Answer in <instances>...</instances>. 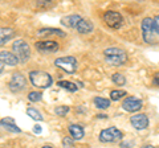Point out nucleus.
Wrapping results in <instances>:
<instances>
[{
    "mask_svg": "<svg viewBox=\"0 0 159 148\" xmlns=\"http://www.w3.org/2000/svg\"><path fill=\"white\" fill-rule=\"evenodd\" d=\"M29 80H31L32 85L39 89H47L52 85V77L48 73L41 70H33L29 73Z\"/></svg>",
    "mask_w": 159,
    "mask_h": 148,
    "instance_id": "obj_1",
    "label": "nucleus"
},
{
    "mask_svg": "<svg viewBox=\"0 0 159 148\" xmlns=\"http://www.w3.org/2000/svg\"><path fill=\"white\" fill-rule=\"evenodd\" d=\"M142 34H143V40L148 44H154L157 42V37H155V29H154V20L150 17L143 19L142 21Z\"/></svg>",
    "mask_w": 159,
    "mask_h": 148,
    "instance_id": "obj_4",
    "label": "nucleus"
},
{
    "mask_svg": "<svg viewBox=\"0 0 159 148\" xmlns=\"http://www.w3.org/2000/svg\"><path fill=\"white\" fill-rule=\"evenodd\" d=\"M103 20L110 28L113 29H119L123 24V17L121 16V13H118L116 11H109L103 15Z\"/></svg>",
    "mask_w": 159,
    "mask_h": 148,
    "instance_id": "obj_7",
    "label": "nucleus"
},
{
    "mask_svg": "<svg viewBox=\"0 0 159 148\" xmlns=\"http://www.w3.org/2000/svg\"><path fill=\"white\" fill-rule=\"evenodd\" d=\"M62 144L65 148H70V147H73V139H70V137H64Z\"/></svg>",
    "mask_w": 159,
    "mask_h": 148,
    "instance_id": "obj_26",
    "label": "nucleus"
},
{
    "mask_svg": "<svg viewBox=\"0 0 159 148\" xmlns=\"http://www.w3.org/2000/svg\"><path fill=\"white\" fill-rule=\"evenodd\" d=\"M36 49L41 53H53L58 50V44L56 41H37Z\"/></svg>",
    "mask_w": 159,
    "mask_h": 148,
    "instance_id": "obj_10",
    "label": "nucleus"
},
{
    "mask_svg": "<svg viewBox=\"0 0 159 148\" xmlns=\"http://www.w3.org/2000/svg\"><path fill=\"white\" fill-rule=\"evenodd\" d=\"M69 132L72 134L73 140H80V139H82V136H84V128L77 124L69 126Z\"/></svg>",
    "mask_w": 159,
    "mask_h": 148,
    "instance_id": "obj_16",
    "label": "nucleus"
},
{
    "mask_svg": "<svg viewBox=\"0 0 159 148\" xmlns=\"http://www.w3.org/2000/svg\"><path fill=\"white\" fill-rule=\"evenodd\" d=\"M131 124L137 130H145L148 126V119L145 114H137L131 118Z\"/></svg>",
    "mask_w": 159,
    "mask_h": 148,
    "instance_id": "obj_11",
    "label": "nucleus"
},
{
    "mask_svg": "<svg viewBox=\"0 0 159 148\" xmlns=\"http://www.w3.org/2000/svg\"><path fill=\"white\" fill-rule=\"evenodd\" d=\"M113 82L117 83V85H123V83L126 82V80H125V77H123L122 74L116 73V74H113Z\"/></svg>",
    "mask_w": 159,
    "mask_h": 148,
    "instance_id": "obj_24",
    "label": "nucleus"
},
{
    "mask_svg": "<svg viewBox=\"0 0 159 148\" xmlns=\"http://www.w3.org/2000/svg\"><path fill=\"white\" fill-rule=\"evenodd\" d=\"M68 111H69V107H66V106H60V107H57L56 110H54V112H56L57 115H60V116L66 115Z\"/></svg>",
    "mask_w": 159,
    "mask_h": 148,
    "instance_id": "obj_25",
    "label": "nucleus"
},
{
    "mask_svg": "<svg viewBox=\"0 0 159 148\" xmlns=\"http://www.w3.org/2000/svg\"><path fill=\"white\" fill-rule=\"evenodd\" d=\"M123 110H126L129 112H135V111H139L142 107V101L141 99H137L134 97H129L123 101Z\"/></svg>",
    "mask_w": 159,
    "mask_h": 148,
    "instance_id": "obj_9",
    "label": "nucleus"
},
{
    "mask_svg": "<svg viewBox=\"0 0 159 148\" xmlns=\"http://www.w3.org/2000/svg\"><path fill=\"white\" fill-rule=\"evenodd\" d=\"M154 29H155V33L159 36V15L154 19Z\"/></svg>",
    "mask_w": 159,
    "mask_h": 148,
    "instance_id": "obj_27",
    "label": "nucleus"
},
{
    "mask_svg": "<svg viewBox=\"0 0 159 148\" xmlns=\"http://www.w3.org/2000/svg\"><path fill=\"white\" fill-rule=\"evenodd\" d=\"M77 31L80 33H82V34H86V33H90L93 31V24L92 21H89V20H82L78 23V25H77Z\"/></svg>",
    "mask_w": 159,
    "mask_h": 148,
    "instance_id": "obj_15",
    "label": "nucleus"
},
{
    "mask_svg": "<svg viewBox=\"0 0 159 148\" xmlns=\"http://www.w3.org/2000/svg\"><path fill=\"white\" fill-rule=\"evenodd\" d=\"M103 54H105L106 62L111 63V65H114V66L122 65V63L127 60L126 53L123 52L122 49H119V48H109V49H106V50L103 52Z\"/></svg>",
    "mask_w": 159,
    "mask_h": 148,
    "instance_id": "obj_2",
    "label": "nucleus"
},
{
    "mask_svg": "<svg viewBox=\"0 0 159 148\" xmlns=\"http://www.w3.org/2000/svg\"><path fill=\"white\" fill-rule=\"evenodd\" d=\"M54 65L61 67L66 73H74L77 69V60L74 57H61L54 61Z\"/></svg>",
    "mask_w": 159,
    "mask_h": 148,
    "instance_id": "obj_6",
    "label": "nucleus"
},
{
    "mask_svg": "<svg viewBox=\"0 0 159 148\" xmlns=\"http://www.w3.org/2000/svg\"><path fill=\"white\" fill-rule=\"evenodd\" d=\"M94 105H96V107H98V108L105 110V108H107L110 106V101L105 99V98H101V97H97V98H94Z\"/></svg>",
    "mask_w": 159,
    "mask_h": 148,
    "instance_id": "obj_19",
    "label": "nucleus"
},
{
    "mask_svg": "<svg viewBox=\"0 0 159 148\" xmlns=\"http://www.w3.org/2000/svg\"><path fill=\"white\" fill-rule=\"evenodd\" d=\"M154 83L159 86V73H157L155 76H154Z\"/></svg>",
    "mask_w": 159,
    "mask_h": 148,
    "instance_id": "obj_28",
    "label": "nucleus"
},
{
    "mask_svg": "<svg viewBox=\"0 0 159 148\" xmlns=\"http://www.w3.org/2000/svg\"><path fill=\"white\" fill-rule=\"evenodd\" d=\"M34 132H36V134H40V132H41V127L36 126V127H34Z\"/></svg>",
    "mask_w": 159,
    "mask_h": 148,
    "instance_id": "obj_29",
    "label": "nucleus"
},
{
    "mask_svg": "<svg viewBox=\"0 0 159 148\" xmlns=\"http://www.w3.org/2000/svg\"><path fill=\"white\" fill-rule=\"evenodd\" d=\"M0 62L9 65V66H15V65H17L19 60L11 52H0Z\"/></svg>",
    "mask_w": 159,
    "mask_h": 148,
    "instance_id": "obj_12",
    "label": "nucleus"
},
{
    "mask_svg": "<svg viewBox=\"0 0 159 148\" xmlns=\"http://www.w3.org/2000/svg\"><path fill=\"white\" fill-rule=\"evenodd\" d=\"M48 34H57V36H65V33L60 29H54V28H45V29H40L39 31V36H48Z\"/></svg>",
    "mask_w": 159,
    "mask_h": 148,
    "instance_id": "obj_18",
    "label": "nucleus"
},
{
    "mask_svg": "<svg viewBox=\"0 0 159 148\" xmlns=\"http://www.w3.org/2000/svg\"><path fill=\"white\" fill-rule=\"evenodd\" d=\"M43 148H52V147H49V146H44Z\"/></svg>",
    "mask_w": 159,
    "mask_h": 148,
    "instance_id": "obj_34",
    "label": "nucleus"
},
{
    "mask_svg": "<svg viewBox=\"0 0 159 148\" xmlns=\"http://www.w3.org/2000/svg\"><path fill=\"white\" fill-rule=\"evenodd\" d=\"M27 114L31 116L32 119H34V120H43V115L40 114V112L36 110V108H32V107L27 108Z\"/></svg>",
    "mask_w": 159,
    "mask_h": 148,
    "instance_id": "obj_20",
    "label": "nucleus"
},
{
    "mask_svg": "<svg viewBox=\"0 0 159 148\" xmlns=\"http://www.w3.org/2000/svg\"><path fill=\"white\" fill-rule=\"evenodd\" d=\"M2 124L11 132H20V128L16 126V123H15V120L12 118H4L2 120Z\"/></svg>",
    "mask_w": 159,
    "mask_h": 148,
    "instance_id": "obj_17",
    "label": "nucleus"
},
{
    "mask_svg": "<svg viewBox=\"0 0 159 148\" xmlns=\"http://www.w3.org/2000/svg\"><path fill=\"white\" fill-rule=\"evenodd\" d=\"M119 139H122V132L116 127L106 128L99 134V140L103 143H114Z\"/></svg>",
    "mask_w": 159,
    "mask_h": 148,
    "instance_id": "obj_5",
    "label": "nucleus"
},
{
    "mask_svg": "<svg viewBox=\"0 0 159 148\" xmlns=\"http://www.w3.org/2000/svg\"><path fill=\"white\" fill-rule=\"evenodd\" d=\"M82 19L78 16V15H70V16H65L61 19V24L69 28H77L78 23L81 21Z\"/></svg>",
    "mask_w": 159,
    "mask_h": 148,
    "instance_id": "obj_14",
    "label": "nucleus"
},
{
    "mask_svg": "<svg viewBox=\"0 0 159 148\" xmlns=\"http://www.w3.org/2000/svg\"><path fill=\"white\" fill-rule=\"evenodd\" d=\"M97 118H102V119H105V118H107L106 115H97Z\"/></svg>",
    "mask_w": 159,
    "mask_h": 148,
    "instance_id": "obj_31",
    "label": "nucleus"
},
{
    "mask_svg": "<svg viewBox=\"0 0 159 148\" xmlns=\"http://www.w3.org/2000/svg\"><path fill=\"white\" fill-rule=\"evenodd\" d=\"M2 72H3V63L0 62V73H2Z\"/></svg>",
    "mask_w": 159,
    "mask_h": 148,
    "instance_id": "obj_32",
    "label": "nucleus"
},
{
    "mask_svg": "<svg viewBox=\"0 0 159 148\" xmlns=\"http://www.w3.org/2000/svg\"><path fill=\"white\" fill-rule=\"evenodd\" d=\"M27 85V81H25V77L23 76L21 73H15L11 81H9V89H11L12 93H19L21 91L24 87Z\"/></svg>",
    "mask_w": 159,
    "mask_h": 148,
    "instance_id": "obj_8",
    "label": "nucleus"
},
{
    "mask_svg": "<svg viewBox=\"0 0 159 148\" xmlns=\"http://www.w3.org/2000/svg\"><path fill=\"white\" fill-rule=\"evenodd\" d=\"M13 37H15V31L12 28H0V46L6 45Z\"/></svg>",
    "mask_w": 159,
    "mask_h": 148,
    "instance_id": "obj_13",
    "label": "nucleus"
},
{
    "mask_svg": "<svg viewBox=\"0 0 159 148\" xmlns=\"http://www.w3.org/2000/svg\"><path fill=\"white\" fill-rule=\"evenodd\" d=\"M142 148H154L152 146H145V147H142Z\"/></svg>",
    "mask_w": 159,
    "mask_h": 148,
    "instance_id": "obj_33",
    "label": "nucleus"
},
{
    "mask_svg": "<svg viewBox=\"0 0 159 148\" xmlns=\"http://www.w3.org/2000/svg\"><path fill=\"white\" fill-rule=\"evenodd\" d=\"M125 95H126V91H123V90H113L110 93V97H111L113 101H118V99H121V98L125 97Z\"/></svg>",
    "mask_w": 159,
    "mask_h": 148,
    "instance_id": "obj_22",
    "label": "nucleus"
},
{
    "mask_svg": "<svg viewBox=\"0 0 159 148\" xmlns=\"http://www.w3.org/2000/svg\"><path fill=\"white\" fill-rule=\"evenodd\" d=\"M41 93H39V91H31L29 93V95H28V99L31 101V102H39V101H41Z\"/></svg>",
    "mask_w": 159,
    "mask_h": 148,
    "instance_id": "obj_23",
    "label": "nucleus"
},
{
    "mask_svg": "<svg viewBox=\"0 0 159 148\" xmlns=\"http://www.w3.org/2000/svg\"><path fill=\"white\" fill-rule=\"evenodd\" d=\"M12 49H13V54L17 57V60L20 62H25L31 57V48H29V45L24 40L15 41Z\"/></svg>",
    "mask_w": 159,
    "mask_h": 148,
    "instance_id": "obj_3",
    "label": "nucleus"
},
{
    "mask_svg": "<svg viewBox=\"0 0 159 148\" xmlns=\"http://www.w3.org/2000/svg\"><path fill=\"white\" fill-rule=\"evenodd\" d=\"M121 147L122 148H130V144H129V143H122Z\"/></svg>",
    "mask_w": 159,
    "mask_h": 148,
    "instance_id": "obj_30",
    "label": "nucleus"
},
{
    "mask_svg": "<svg viewBox=\"0 0 159 148\" xmlns=\"http://www.w3.org/2000/svg\"><path fill=\"white\" fill-rule=\"evenodd\" d=\"M58 86L66 89V90H70V91H76L77 90V86L74 85V83H72V82H68V81H60Z\"/></svg>",
    "mask_w": 159,
    "mask_h": 148,
    "instance_id": "obj_21",
    "label": "nucleus"
}]
</instances>
